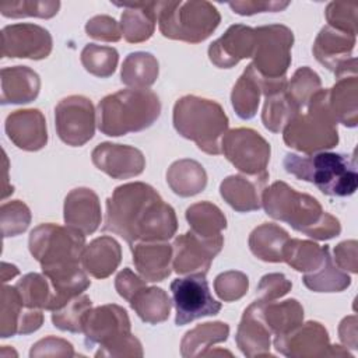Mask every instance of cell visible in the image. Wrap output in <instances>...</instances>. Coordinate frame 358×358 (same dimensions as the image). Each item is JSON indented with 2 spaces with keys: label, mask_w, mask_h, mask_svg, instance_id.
<instances>
[{
  "label": "cell",
  "mask_w": 358,
  "mask_h": 358,
  "mask_svg": "<svg viewBox=\"0 0 358 358\" xmlns=\"http://www.w3.org/2000/svg\"><path fill=\"white\" fill-rule=\"evenodd\" d=\"M87 348L99 344L95 357H143L138 338L130 333L127 312L115 303L91 309L84 319Z\"/></svg>",
  "instance_id": "ba28073f"
},
{
  "label": "cell",
  "mask_w": 358,
  "mask_h": 358,
  "mask_svg": "<svg viewBox=\"0 0 358 358\" xmlns=\"http://www.w3.org/2000/svg\"><path fill=\"white\" fill-rule=\"evenodd\" d=\"M284 143L305 154L337 145V120L329 106V90H319L305 108L284 127Z\"/></svg>",
  "instance_id": "52a82bcc"
},
{
  "label": "cell",
  "mask_w": 358,
  "mask_h": 358,
  "mask_svg": "<svg viewBox=\"0 0 358 358\" xmlns=\"http://www.w3.org/2000/svg\"><path fill=\"white\" fill-rule=\"evenodd\" d=\"M224 246V236L206 238L189 231L172 245V266L178 274H206Z\"/></svg>",
  "instance_id": "9a60e30c"
},
{
  "label": "cell",
  "mask_w": 358,
  "mask_h": 358,
  "mask_svg": "<svg viewBox=\"0 0 358 358\" xmlns=\"http://www.w3.org/2000/svg\"><path fill=\"white\" fill-rule=\"evenodd\" d=\"M103 231L123 238L130 246L136 242L171 239L178 229L175 210L154 187L143 182L117 186L106 200Z\"/></svg>",
  "instance_id": "6da1fadb"
},
{
  "label": "cell",
  "mask_w": 358,
  "mask_h": 358,
  "mask_svg": "<svg viewBox=\"0 0 358 358\" xmlns=\"http://www.w3.org/2000/svg\"><path fill=\"white\" fill-rule=\"evenodd\" d=\"M301 109L294 103L291 96L287 94V87L266 95L262 122L266 129L273 133L284 130L287 123L298 113Z\"/></svg>",
  "instance_id": "74e56055"
},
{
  "label": "cell",
  "mask_w": 358,
  "mask_h": 358,
  "mask_svg": "<svg viewBox=\"0 0 358 358\" xmlns=\"http://www.w3.org/2000/svg\"><path fill=\"white\" fill-rule=\"evenodd\" d=\"M228 116L215 101L186 95L173 106L176 131L211 155L221 154V140L228 129Z\"/></svg>",
  "instance_id": "8992f818"
},
{
  "label": "cell",
  "mask_w": 358,
  "mask_h": 358,
  "mask_svg": "<svg viewBox=\"0 0 358 358\" xmlns=\"http://www.w3.org/2000/svg\"><path fill=\"white\" fill-rule=\"evenodd\" d=\"M259 313L275 336H284L296 329L303 322V308L296 299H287L282 302H263L256 299Z\"/></svg>",
  "instance_id": "f1b7e54d"
},
{
  "label": "cell",
  "mask_w": 358,
  "mask_h": 358,
  "mask_svg": "<svg viewBox=\"0 0 358 358\" xmlns=\"http://www.w3.org/2000/svg\"><path fill=\"white\" fill-rule=\"evenodd\" d=\"M302 281L315 292H340L351 284V278L347 271L336 267L330 253L317 270L303 274Z\"/></svg>",
  "instance_id": "ab89813d"
},
{
  "label": "cell",
  "mask_w": 358,
  "mask_h": 358,
  "mask_svg": "<svg viewBox=\"0 0 358 358\" xmlns=\"http://www.w3.org/2000/svg\"><path fill=\"white\" fill-rule=\"evenodd\" d=\"M357 10L355 1H331L326 8V20L329 27L357 35Z\"/></svg>",
  "instance_id": "7dc6e473"
},
{
  "label": "cell",
  "mask_w": 358,
  "mask_h": 358,
  "mask_svg": "<svg viewBox=\"0 0 358 358\" xmlns=\"http://www.w3.org/2000/svg\"><path fill=\"white\" fill-rule=\"evenodd\" d=\"M262 80L253 64H249L236 84L234 85L231 101L236 115L241 119H252L259 106L260 95H262Z\"/></svg>",
  "instance_id": "d6a6232c"
},
{
  "label": "cell",
  "mask_w": 358,
  "mask_h": 358,
  "mask_svg": "<svg viewBox=\"0 0 358 358\" xmlns=\"http://www.w3.org/2000/svg\"><path fill=\"white\" fill-rule=\"evenodd\" d=\"M119 60L117 50L112 46H99L95 43H88L81 52V63L84 69L101 78L112 76L116 70Z\"/></svg>",
  "instance_id": "7bdbcfd3"
},
{
  "label": "cell",
  "mask_w": 358,
  "mask_h": 358,
  "mask_svg": "<svg viewBox=\"0 0 358 358\" xmlns=\"http://www.w3.org/2000/svg\"><path fill=\"white\" fill-rule=\"evenodd\" d=\"M64 222L84 235L94 234L101 224V204L88 187L73 189L64 200Z\"/></svg>",
  "instance_id": "603a6c76"
},
{
  "label": "cell",
  "mask_w": 358,
  "mask_h": 358,
  "mask_svg": "<svg viewBox=\"0 0 358 358\" xmlns=\"http://www.w3.org/2000/svg\"><path fill=\"white\" fill-rule=\"evenodd\" d=\"M39 88V76L27 66L4 67L1 70L0 102L3 105L28 103L38 96Z\"/></svg>",
  "instance_id": "4316f807"
},
{
  "label": "cell",
  "mask_w": 358,
  "mask_h": 358,
  "mask_svg": "<svg viewBox=\"0 0 358 358\" xmlns=\"http://www.w3.org/2000/svg\"><path fill=\"white\" fill-rule=\"evenodd\" d=\"M229 336V326L224 322H207L189 330L180 343L183 357H203L215 343H222Z\"/></svg>",
  "instance_id": "e575fe53"
},
{
  "label": "cell",
  "mask_w": 358,
  "mask_h": 358,
  "mask_svg": "<svg viewBox=\"0 0 358 358\" xmlns=\"http://www.w3.org/2000/svg\"><path fill=\"white\" fill-rule=\"evenodd\" d=\"M17 274H18V268H17L15 266L8 264V263H6V262L1 263V281H3V282L8 281L10 278L15 277Z\"/></svg>",
  "instance_id": "6f0895ef"
},
{
  "label": "cell",
  "mask_w": 358,
  "mask_h": 358,
  "mask_svg": "<svg viewBox=\"0 0 358 358\" xmlns=\"http://www.w3.org/2000/svg\"><path fill=\"white\" fill-rule=\"evenodd\" d=\"M122 260V249L112 236H101L94 239L84 248L81 256L83 268L95 278L109 277Z\"/></svg>",
  "instance_id": "83f0119b"
},
{
  "label": "cell",
  "mask_w": 358,
  "mask_h": 358,
  "mask_svg": "<svg viewBox=\"0 0 358 358\" xmlns=\"http://www.w3.org/2000/svg\"><path fill=\"white\" fill-rule=\"evenodd\" d=\"M322 90L319 76L309 67H299L289 83H287V94L291 96L294 103L302 110L306 108L312 96Z\"/></svg>",
  "instance_id": "ee69618b"
},
{
  "label": "cell",
  "mask_w": 358,
  "mask_h": 358,
  "mask_svg": "<svg viewBox=\"0 0 358 358\" xmlns=\"http://www.w3.org/2000/svg\"><path fill=\"white\" fill-rule=\"evenodd\" d=\"M221 152L245 175L266 172L270 161V144L257 131L246 127L227 131L221 140Z\"/></svg>",
  "instance_id": "7c38bea8"
},
{
  "label": "cell",
  "mask_w": 358,
  "mask_h": 358,
  "mask_svg": "<svg viewBox=\"0 0 358 358\" xmlns=\"http://www.w3.org/2000/svg\"><path fill=\"white\" fill-rule=\"evenodd\" d=\"M334 262L341 270L357 273V241L340 242L334 248Z\"/></svg>",
  "instance_id": "11a10c76"
},
{
  "label": "cell",
  "mask_w": 358,
  "mask_h": 358,
  "mask_svg": "<svg viewBox=\"0 0 358 358\" xmlns=\"http://www.w3.org/2000/svg\"><path fill=\"white\" fill-rule=\"evenodd\" d=\"M55 124L59 138L71 147H81L94 137L95 109L83 95L63 98L55 108Z\"/></svg>",
  "instance_id": "5bb4252c"
},
{
  "label": "cell",
  "mask_w": 358,
  "mask_h": 358,
  "mask_svg": "<svg viewBox=\"0 0 358 358\" xmlns=\"http://www.w3.org/2000/svg\"><path fill=\"white\" fill-rule=\"evenodd\" d=\"M138 317L150 324L165 322L171 313V298L162 288L143 287L129 301Z\"/></svg>",
  "instance_id": "836d02e7"
},
{
  "label": "cell",
  "mask_w": 358,
  "mask_h": 358,
  "mask_svg": "<svg viewBox=\"0 0 358 358\" xmlns=\"http://www.w3.org/2000/svg\"><path fill=\"white\" fill-rule=\"evenodd\" d=\"M270 337L271 331L263 322L257 309V302L255 301L242 315L235 336L236 344L246 357H273L270 354Z\"/></svg>",
  "instance_id": "d4e9b609"
},
{
  "label": "cell",
  "mask_w": 358,
  "mask_h": 358,
  "mask_svg": "<svg viewBox=\"0 0 358 358\" xmlns=\"http://www.w3.org/2000/svg\"><path fill=\"white\" fill-rule=\"evenodd\" d=\"M292 284L287 277L281 273H271L262 277L259 285H257V299L263 302L274 301L277 298L284 296L289 289Z\"/></svg>",
  "instance_id": "f907efd6"
},
{
  "label": "cell",
  "mask_w": 358,
  "mask_h": 358,
  "mask_svg": "<svg viewBox=\"0 0 358 358\" xmlns=\"http://www.w3.org/2000/svg\"><path fill=\"white\" fill-rule=\"evenodd\" d=\"M166 182L178 196L190 197L204 190L207 185V173L197 161L185 158L175 161L169 166Z\"/></svg>",
  "instance_id": "4dcf8cb0"
},
{
  "label": "cell",
  "mask_w": 358,
  "mask_h": 358,
  "mask_svg": "<svg viewBox=\"0 0 358 358\" xmlns=\"http://www.w3.org/2000/svg\"><path fill=\"white\" fill-rule=\"evenodd\" d=\"M338 337L345 347L357 348V316L351 315L341 320L338 326Z\"/></svg>",
  "instance_id": "9f6ffc18"
},
{
  "label": "cell",
  "mask_w": 358,
  "mask_h": 358,
  "mask_svg": "<svg viewBox=\"0 0 358 358\" xmlns=\"http://www.w3.org/2000/svg\"><path fill=\"white\" fill-rule=\"evenodd\" d=\"M289 3L288 1H231L229 7L239 15H252L264 11H281Z\"/></svg>",
  "instance_id": "f5cc1de1"
},
{
  "label": "cell",
  "mask_w": 358,
  "mask_h": 358,
  "mask_svg": "<svg viewBox=\"0 0 358 358\" xmlns=\"http://www.w3.org/2000/svg\"><path fill=\"white\" fill-rule=\"evenodd\" d=\"M171 291L176 309L175 323L185 326L204 316H214L221 310V302L215 301L208 289L206 274H189L171 282Z\"/></svg>",
  "instance_id": "8fae6325"
},
{
  "label": "cell",
  "mask_w": 358,
  "mask_h": 358,
  "mask_svg": "<svg viewBox=\"0 0 358 358\" xmlns=\"http://www.w3.org/2000/svg\"><path fill=\"white\" fill-rule=\"evenodd\" d=\"M329 106L334 119L347 127L358 123V78L357 74L340 77L329 90Z\"/></svg>",
  "instance_id": "f546056e"
},
{
  "label": "cell",
  "mask_w": 358,
  "mask_h": 358,
  "mask_svg": "<svg viewBox=\"0 0 358 358\" xmlns=\"http://www.w3.org/2000/svg\"><path fill=\"white\" fill-rule=\"evenodd\" d=\"M292 43L294 34L285 25L270 24L255 28L252 64L263 80H285V73L291 64Z\"/></svg>",
  "instance_id": "30bf717a"
},
{
  "label": "cell",
  "mask_w": 358,
  "mask_h": 358,
  "mask_svg": "<svg viewBox=\"0 0 358 358\" xmlns=\"http://www.w3.org/2000/svg\"><path fill=\"white\" fill-rule=\"evenodd\" d=\"M52 52V36L36 24H14L1 29V57L41 60Z\"/></svg>",
  "instance_id": "e0dca14e"
},
{
  "label": "cell",
  "mask_w": 358,
  "mask_h": 358,
  "mask_svg": "<svg viewBox=\"0 0 358 358\" xmlns=\"http://www.w3.org/2000/svg\"><path fill=\"white\" fill-rule=\"evenodd\" d=\"M329 246H320L310 241L288 239L282 249V262L305 274L317 270L329 255Z\"/></svg>",
  "instance_id": "d590c367"
},
{
  "label": "cell",
  "mask_w": 358,
  "mask_h": 358,
  "mask_svg": "<svg viewBox=\"0 0 358 358\" xmlns=\"http://www.w3.org/2000/svg\"><path fill=\"white\" fill-rule=\"evenodd\" d=\"M355 45V36L331 27H323L313 43L316 60L337 78L357 74V59L351 56Z\"/></svg>",
  "instance_id": "2e32d148"
},
{
  "label": "cell",
  "mask_w": 358,
  "mask_h": 358,
  "mask_svg": "<svg viewBox=\"0 0 358 358\" xmlns=\"http://www.w3.org/2000/svg\"><path fill=\"white\" fill-rule=\"evenodd\" d=\"M255 28L243 24L231 25L227 32L208 46V57L220 69H229L242 59L252 57Z\"/></svg>",
  "instance_id": "ffe728a7"
},
{
  "label": "cell",
  "mask_w": 358,
  "mask_h": 358,
  "mask_svg": "<svg viewBox=\"0 0 358 358\" xmlns=\"http://www.w3.org/2000/svg\"><path fill=\"white\" fill-rule=\"evenodd\" d=\"M268 172L260 175H231L220 185L222 199L239 213H249L262 207V194Z\"/></svg>",
  "instance_id": "7402d4cb"
},
{
  "label": "cell",
  "mask_w": 358,
  "mask_h": 358,
  "mask_svg": "<svg viewBox=\"0 0 358 358\" xmlns=\"http://www.w3.org/2000/svg\"><path fill=\"white\" fill-rule=\"evenodd\" d=\"M157 21L165 38L199 43L217 29L221 15L208 1H157Z\"/></svg>",
  "instance_id": "9c48e42d"
},
{
  "label": "cell",
  "mask_w": 358,
  "mask_h": 358,
  "mask_svg": "<svg viewBox=\"0 0 358 358\" xmlns=\"http://www.w3.org/2000/svg\"><path fill=\"white\" fill-rule=\"evenodd\" d=\"M22 303L32 309H52L53 288L48 277L38 273L24 275L15 285Z\"/></svg>",
  "instance_id": "60d3db41"
},
{
  "label": "cell",
  "mask_w": 358,
  "mask_h": 358,
  "mask_svg": "<svg viewBox=\"0 0 358 358\" xmlns=\"http://www.w3.org/2000/svg\"><path fill=\"white\" fill-rule=\"evenodd\" d=\"M262 206L268 217L287 222L310 238L324 241L341 232L338 220L324 213L315 197L296 192L285 182H274L264 187Z\"/></svg>",
  "instance_id": "3957f363"
},
{
  "label": "cell",
  "mask_w": 358,
  "mask_h": 358,
  "mask_svg": "<svg viewBox=\"0 0 358 358\" xmlns=\"http://www.w3.org/2000/svg\"><path fill=\"white\" fill-rule=\"evenodd\" d=\"M274 347L278 352L292 358L350 357L341 345H331L327 330L319 322H306L284 336H275Z\"/></svg>",
  "instance_id": "4fadbf2b"
},
{
  "label": "cell",
  "mask_w": 358,
  "mask_h": 358,
  "mask_svg": "<svg viewBox=\"0 0 358 358\" xmlns=\"http://www.w3.org/2000/svg\"><path fill=\"white\" fill-rule=\"evenodd\" d=\"M98 129L105 136L117 137L150 127L161 113V102L150 90H120L98 103Z\"/></svg>",
  "instance_id": "277c9868"
},
{
  "label": "cell",
  "mask_w": 358,
  "mask_h": 358,
  "mask_svg": "<svg viewBox=\"0 0 358 358\" xmlns=\"http://www.w3.org/2000/svg\"><path fill=\"white\" fill-rule=\"evenodd\" d=\"M85 235L71 227L41 224L29 234V252L53 288L52 310L85 291L91 281L80 267Z\"/></svg>",
  "instance_id": "7a4b0ae2"
},
{
  "label": "cell",
  "mask_w": 358,
  "mask_h": 358,
  "mask_svg": "<svg viewBox=\"0 0 358 358\" xmlns=\"http://www.w3.org/2000/svg\"><path fill=\"white\" fill-rule=\"evenodd\" d=\"M288 239V232L280 225L264 222L252 231L249 236V248L257 259L280 263L282 262V249Z\"/></svg>",
  "instance_id": "1f68e13d"
},
{
  "label": "cell",
  "mask_w": 358,
  "mask_h": 358,
  "mask_svg": "<svg viewBox=\"0 0 358 358\" xmlns=\"http://www.w3.org/2000/svg\"><path fill=\"white\" fill-rule=\"evenodd\" d=\"M94 165L113 179H129L145 168L143 152L134 147L112 143L98 144L91 154Z\"/></svg>",
  "instance_id": "ac0fdd59"
},
{
  "label": "cell",
  "mask_w": 358,
  "mask_h": 358,
  "mask_svg": "<svg viewBox=\"0 0 358 358\" xmlns=\"http://www.w3.org/2000/svg\"><path fill=\"white\" fill-rule=\"evenodd\" d=\"M31 222V211L27 204L20 200L4 203L0 208L1 234L4 238L22 234Z\"/></svg>",
  "instance_id": "f6af8a7d"
},
{
  "label": "cell",
  "mask_w": 358,
  "mask_h": 358,
  "mask_svg": "<svg viewBox=\"0 0 358 358\" xmlns=\"http://www.w3.org/2000/svg\"><path fill=\"white\" fill-rule=\"evenodd\" d=\"M131 253L134 266L145 281H162L172 271V246L164 241L136 242L131 245Z\"/></svg>",
  "instance_id": "cb8c5ba5"
},
{
  "label": "cell",
  "mask_w": 358,
  "mask_h": 358,
  "mask_svg": "<svg viewBox=\"0 0 358 358\" xmlns=\"http://www.w3.org/2000/svg\"><path fill=\"white\" fill-rule=\"evenodd\" d=\"M186 220L192 228L190 231L206 238L218 236L227 228L225 215L210 201H200L190 206L186 210Z\"/></svg>",
  "instance_id": "f35d334b"
},
{
  "label": "cell",
  "mask_w": 358,
  "mask_h": 358,
  "mask_svg": "<svg viewBox=\"0 0 358 358\" xmlns=\"http://www.w3.org/2000/svg\"><path fill=\"white\" fill-rule=\"evenodd\" d=\"M8 138L21 150L38 151L48 143L46 120L38 109H20L6 119Z\"/></svg>",
  "instance_id": "44dd1931"
},
{
  "label": "cell",
  "mask_w": 358,
  "mask_h": 358,
  "mask_svg": "<svg viewBox=\"0 0 358 358\" xmlns=\"http://www.w3.org/2000/svg\"><path fill=\"white\" fill-rule=\"evenodd\" d=\"M73 345L59 337L48 336L35 343L29 351V357H74Z\"/></svg>",
  "instance_id": "816d5d0a"
},
{
  "label": "cell",
  "mask_w": 358,
  "mask_h": 358,
  "mask_svg": "<svg viewBox=\"0 0 358 358\" xmlns=\"http://www.w3.org/2000/svg\"><path fill=\"white\" fill-rule=\"evenodd\" d=\"M282 164L288 173L313 183L326 196L345 197L357 190L358 175L354 157L326 151L303 157L288 152Z\"/></svg>",
  "instance_id": "5b68a950"
},
{
  "label": "cell",
  "mask_w": 358,
  "mask_h": 358,
  "mask_svg": "<svg viewBox=\"0 0 358 358\" xmlns=\"http://www.w3.org/2000/svg\"><path fill=\"white\" fill-rule=\"evenodd\" d=\"M115 287L117 294L124 298L127 302L131 299V296L141 289L143 287H145V280L140 278L138 275H136L130 268H123L115 280Z\"/></svg>",
  "instance_id": "db71d44e"
},
{
  "label": "cell",
  "mask_w": 358,
  "mask_h": 358,
  "mask_svg": "<svg viewBox=\"0 0 358 358\" xmlns=\"http://www.w3.org/2000/svg\"><path fill=\"white\" fill-rule=\"evenodd\" d=\"M249 288V278L241 271H225L215 277V294L224 302H232L242 298Z\"/></svg>",
  "instance_id": "c3c4849f"
},
{
  "label": "cell",
  "mask_w": 358,
  "mask_h": 358,
  "mask_svg": "<svg viewBox=\"0 0 358 358\" xmlns=\"http://www.w3.org/2000/svg\"><path fill=\"white\" fill-rule=\"evenodd\" d=\"M85 31L88 36L103 42H117L122 38L120 25L109 15L92 17L87 22Z\"/></svg>",
  "instance_id": "681fc988"
},
{
  "label": "cell",
  "mask_w": 358,
  "mask_h": 358,
  "mask_svg": "<svg viewBox=\"0 0 358 358\" xmlns=\"http://www.w3.org/2000/svg\"><path fill=\"white\" fill-rule=\"evenodd\" d=\"M91 299L87 295L80 294L64 302L57 309L52 310V322L57 329L63 331L83 333L84 319L91 310Z\"/></svg>",
  "instance_id": "b9f144b4"
},
{
  "label": "cell",
  "mask_w": 358,
  "mask_h": 358,
  "mask_svg": "<svg viewBox=\"0 0 358 358\" xmlns=\"http://www.w3.org/2000/svg\"><path fill=\"white\" fill-rule=\"evenodd\" d=\"M60 1H1L0 11L4 17H39L50 18L57 14Z\"/></svg>",
  "instance_id": "bcb514c9"
},
{
  "label": "cell",
  "mask_w": 358,
  "mask_h": 358,
  "mask_svg": "<svg viewBox=\"0 0 358 358\" xmlns=\"http://www.w3.org/2000/svg\"><path fill=\"white\" fill-rule=\"evenodd\" d=\"M158 70V60L151 53L133 52L122 64L120 80L127 87L145 90L157 81Z\"/></svg>",
  "instance_id": "8d00e7d4"
},
{
  "label": "cell",
  "mask_w": 358,
  "mask_h": 358,
  "mask_svg": "<svg viewBox=\"0 0 358 358\" xmlns=\"http://www.w3.org/2000/svg\"><path fill=\"white\" fill-rule=\"evenodd\" d=\"M42 323L43 315L39 309L27 308L15 287L3 285L0 309V336L3 338L34 333Z\"/></svg>",
  "instance_id": "d6986e66"
},
{
  "label": "cell",
  "mask_w": 358,
  "mask_h": 358,
  "mask_svg": "<svg viewBox=\"0 0 358 358\" xmlns=\"http://www.w3.org/2000/svg\"><path fill=\"white\" fill-rule=\"evenodd\" d=\"M116 6L124 8L120 29L129 43H140L151 38L157 22V1L116 3Z\"/></svg>",
  "instance_id": "484cf974"
}]
</instances>
